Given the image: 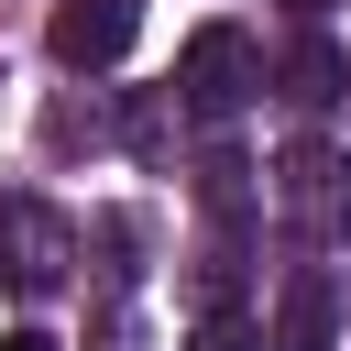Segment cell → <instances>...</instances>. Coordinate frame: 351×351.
<instances>
[{"instance_id":"cell-6","label":"cell","mask_w":351,"mask_h":351,"mask_svg":"<svg viewBox=\"0 0 351 351\" xmlns=\"http://www.w3.org/2000/svg\"><path fill=\"white\" fill-rule=\"evenodd\" d=\"M285 99H307V110H329V99H340V44H318V33H307V44L285 55Z\"/></svg>"},{"instance_id":"cell-2","label":"cell","mask_w":351,"mask_h":351,"mask_svg":"<svg viewBox=\"0 0 351 351\" xmlns=\"http://www.w3.org/2000/svg\"><path fill=\"white\" fill-rule=\"evenodd\" d=\"M66 252H77V241H66V219H55L44 197H11V208H0V274H11L22 296L66 285Z\"/></svg>"},{"instance_id":"cell-7","label":"cell","mask_w":351,"mask_h":351,"mask_svg":"<svg viewBox=\"0 0 351 351\" xmlns=\"http://www.w3.org/2000/svg\"><path fill=\"white\" fill-rule=\"evenodd\" d=\"M186 351H263V340H252V318H230V307H208V318L186 329Z\"/></svg>"},{"instance_id":"cell-3","label":"cell","mask_w":351,"mask_h":351,"mask_svg":"<svg viewBox=\"0 0 351 351\" xmlns=\"http://www.w3.org/2000/svg\"><path fill=\"white\" fill-rule=\"evenodd\" d=\"M132 33H143V0H55V22H44L55 66H121Z\"/></svg>"},{"instance_id":"cell-4","label":"cell","mask_w":351,"mask_h":351,"mask_svg":"<svg viewBox=\"0 0 351 351\" xmlns=\"http://www.w3.org/2000/svg\"><path fill=\"white\" fill-rule=\"evenodd\" d=\"M274 351H340V274L329 263H296L285 296H274Z\"/></svg>"},{"instance_id":"cell-8","label":"cell","mask_w":351,"mask_h":351,"mask_svg":"<svg viewBox=\"0 0 351 351\" xmlns=\"http://www.w3.org/2000/svg\"><path fill=\"white\" fill-rule=\"evenodd\" d=\"M0 351H55V340H44V329H11V340H0Z\"/></svg>"},{"instance_id":"cell-1","label":"cell","mask_w":351,"mask_h":351,"mask_svg":"<svg viewBox=\"0 0 351 351\" xmlns=\"http://www.w3.org/2000/svg\"><path fill=\"white\" fill-rule=\"evenodd\" d=\"M176 99H186L197 121H230V110L252 99V44H241V22L186 33V55H176Z\"/></svg>"},{"instance_id":"cell-5","label":"cell","mask_w":351,"mask_h":351,"mask_svg":"<svg viewBox=\"0 0 351 351\" xmlns=\"http://www.w3.org/2000/svg\"><path fill=\"white\" fill-rule=\"evenodd\" d=\"M340 176H351V165H340L329 143H296V154H285V208H296V219H340Z\"/></svg>"}]
</instances>
